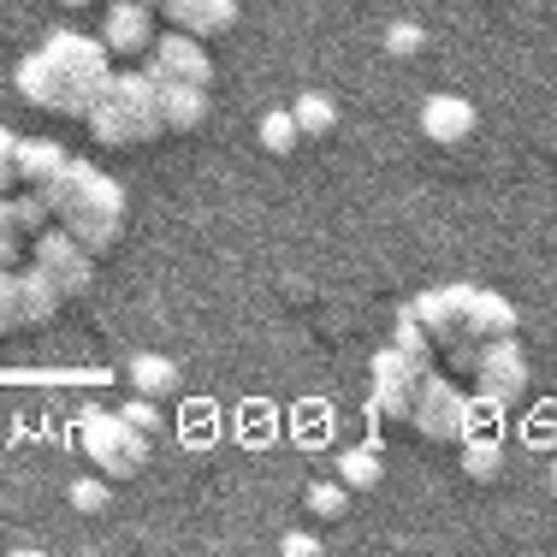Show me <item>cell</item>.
I'll list each match as a JSON object with an SVG mask.
<instances>
[{
  "label": "cell",
  "mask_w": 557,
  "mask_h": 557,
  "mask_svg": "<svg viewBox=\"0 0 557 557\" xmlns=\"http://www.w3.org/2000/svg\"><path fill=\"white\" fill-rule=\"evenodd\" d=\"M18 261V214H12V202H0V268H12Z\"/></svg>",
  "instance_id": "22"
},
{
  "label": "cell",
  "mask_w": 557,
  "mask_h": 557,
  "mask_svg": "<svg viewBox=\"0 0 557 557\" xmlns=\"http://www.w3.org/2000/svg\"><path fill=\"white\" fill-rule=\"evenodd\" d=\"M552 493H557V462H552Z\"/></svg>",
  "instance_id": "31"
},
{
  "label": "cell",
  "mask_w": 557,
  "mask_h": 557,
  "mask_svg": "<svg viewBox=\"0 0 557 557\" xmlns=\"http://www.w3.org/2000/svg\"><path fill=\"white\" fill-rule=\"evenodd\" d=\"M297 137H302V131H297V119H290V113H268V119H261V149H268V154H290V149H297Z\"/></svg>",
  "instance_id": "19"
},
{
  "label": "cell",
  "mask_w": 557,
  "mask_h": 557,
  "mask_svg": "<svg viewBox=\"0 0 557 557\" xmlns=\"http://www.w3.org/2000/svg\"><path fill=\"white\" fill-rule=\"evenodd\" d=\"M172 18H184L190 30H225L232 24V0H166Z\"/></svg>",
  "instance_id": "15"
},
{
  "label": "cell",
  "mask_w": 557,
  "mask_h": 557,
  "mask_svg": "<svg viewBox=\"0 0 557 557\" xmlns=\"http://www.w3.org/2000/svg\"><path fill=\"white\" fill-rule=\"evenodd\" d=\"M154 89H161V125L196 131L208 119V89L202 84H154Z\"/></svg>",
  "instance_id": "9"
},
{
  "label": "cell",
  "mask_w": 557,
  "mask_h": 557,
  "mask_svg": "<svg viewBox=\"0 0 557 557\" xmlns=\"http://www.w3.org/2000/svg\"><path fill=\"white\" fill-rule=\"evenodd\" d=\"M285 552L290 557H314V552H321V540H314V534H285Z\"/></svg>",
  "instance_id": "28"
},
{
  "label": "cell",
  "mask_w": 557,
  "mask_h": 557,
  "mask_svg": "<svg viewBox=\"0 0 557 557\" xmlns=\"http://www.w3.org/2000/svg\"><path fill=\"white\" fill-rule=\"evenodd\" d=\"M397 350H409L416 362H428V333H421L416 314H404V321H397Z\"/></svg>",
  "instance_id": "23"
},
{
  "label": "cell",
  "mask_w": 557,
  "mask_h": 557,
  "mask_svg": "<svg viewBox=\"0 0 557 557\" xmlns=\"http://www.w3.org/2000/svg\"><path fill=\"white\" fill-rule=\"evenodd\" d=\"M48 190H36V196H24V202H12V214H18V225H42L48 220Z\"/></svg>",
  "instance_id": "27"
},
{
  "label": "cell",
  "mask_w": 557,
  "mask_h": 557,
  "mask_svg": "<svg viewBox=\"0 0 557 557\" xmlns=\"http://www.w3.org/2000/svg\"><path fill=\"white\" fill-rule=\"evenodd\" d=\"M36 268H42V273L60 285V297H72V290L89 278L84 244H77L72 232H42V237H36Z\"/></svg>",
  "instance_id": "5"
},
{
  "label": "cell",
  "mask_w": 557,
  "mask_h": 557,
  "mask_svg": "<svg viewBox=\"0 0 557 557\" xmlns=\"http://www.w3.org/2000/svg\"><path fill=\"white\" fill-rule=\"evenodd\" d=\"M416 421L433 433V440H457V433H469V397L440 386V380H416Z\"/></svg>",
  "instance_id": "3"
},
{
  "label": "cell",
  "mask_w": 557,
  "mask_h": 557,
  "mask_svg": "<svg viewBox=\"0 0 557 557\" xmlns=\"http://www.w3.org/2000/svg\"><path fill=\"white\" fill-rule=\"evenodd\" d=\"M12 178H18V161H0V196L12 190Z\"/></svg>",
  "instance_id": "30"
},
{
  "label": "cell",
  "mask_w": 557,
  "mask_h": 557,
  "mask_svg": "<svg viewBox=\"0 0 557 557\" xmlns=\"http://www.w3.org/2000/svg\"><path fill=\"white\" fill-rule=\"evenodd\" d=\"M77 433H84V450L96 457L101 474H131L149 457V433H137L125 416H101V409H84L77 416Z\"/></svg>",
  "instance_id": "2"
},
{
  "label": "cell",
  "mask_w": 557,
  "mask_h": 557,
  "mask_svg": "<svg viewBox=\"0 0 557 557\" xmlns=\"http://www.w3.org/2000/svg\"><path fill=\"white\" fill-rule=\"evenodd\" d=\"M72 7H77V0H72Z\"/></svg>",
  "instance_id": "32"
},
{
  "label": "cell",
  "mask_w": 557,
  "mask_h": 557,
  "mask_svg": "<svg viewBox=\"0 0 557 557\" xmlns=\"http://www.w3.org/2000/svg\"><path fill=\"white\" fill-rule=\"evenodd\" d=\"M72 504L84 516H101V510H108V486H101V481H77L72 486Z\"/></svg>",
  "instance_id": "25"
},
{
  "label": "cell",
  "mask_w": 557,
  "mask_h": 557,
  "mask_svg": "<svg viewBox=\"0 0 557 557\" xmlns=\"http://www.w3.org/2000/svg\"><path fill=\"white\" fill-rule=\"evenodd\" d=\"M421 368H428V362H416V356H409V350H397V344L374 356V380H380V386H416V380H421Z\"/></svg>",
  "instance_id": "16"
},
{
  "label": "cell",
  "mask_w": 557,
  "mask_h": 557,
  "mask_svg": "<svg viewBox=\"0 0 557 557\" xmlns=\"http://www.w3.org/2000/svg\"><path fill=\"white\" fill-rule=\"evenodd\" d=\"M119 416H125L131 421V428H137V433H161V416H154V404H149V397H131V404L125 409H119Z\"/></svg>",
  "instance_id": "24"
},
{
  "label": "cell",
  "mask_w": 557,
  "mask_h": 557,
  "mask_svg": "<svg viewBox=\"0 0 557 557\" xmlns=\"http://www.w3.org/2000/svg\"><path fill=\"white\" fill-rule=\"evenodd\" d=\"M457 326H469L474 338H498V333H510V326H516V309L504 297H493V290H469V285H462Z\"/></svg>",
  "instance_id": "6"
},
{
  "label": "cell",
  "mask_w": 557,
  "mask_h": 557,
  "mask_svg": "<svg viewBox=\"0 0 557 557\" xmlns=\"http://www.w3.org/2000/svg\"><path fill=\"white\" fill-rule=\"evenodd\" d=\"M338 481L344 486H362V493H368V486H380V450H344V457H338Z\"/></svg>",
  "instance_id": "17"
},
{
  "label": "cell",
  "mask_w": 557,
  "mask_h": 557,
  "mask_svg": "<svg viewBox=\"0 0 557 557\" xmlns=\"http://www.w3.org/2000/svg\"><path fill=\"white\" fill-rule=\"evenodd\" d=\"M290 119H297V131L302 137H321V131H333V101L326 96H297V108H290Z\"/></svg>",
  "instance_id": "18"
},
{
  "label": "cell",
  "mask_w": 557,
  "mask_h": 557,
  "mask_svg": "<svg viewBox=\"0 0 557 557\" xmlns=\"http://www.w3.org/2000/svg\"><path fill=\"white\" fill-rule=\"evenodd\" d=\"M12 154H18V137H12L7 125H0V161H12Z\"/></svg>",
  "instance_id": "29"
},
{
  "label": "cell",
  "mask_w": 557,
  "mask_h": 557,
  "mask_svg": "<svg viewBox=\"0 0 557 557\" xmlns=\"http://www.w3.org/2000/svg\"><path fill=\"white\" fill-rule=\"evenodd\" d=\"M421 42H428V30H421V24H392V30H386V54H397V60H409Z\"/></svg>",
  "instance_id": "20"
},
{
  "label": "cell",
  "mask_w": 557,
  "mask_h": 557,
  "mask_svg": "<svg viewBox=\"0 0 557 557\" xmlns=\"http://www.w3.org/2000/svg\"><path fill=\"white\" fill-rule=\"evenodd\" d=\"M149 77H154V84H202L208 89V54L196 42H184V36H172V42L154 48Z\"/></svg>",
  "instance_id": "7"
},
{
  "label": "cell",
  "mask_w": 557,
  "mask_h": 557,
  "mask_svg": "<svg viewBox=\"0 0 557 557\" xmlns=\"http://www.w3.org/2000/svg\"><path fill=\"white\" fill-rule=\"evenodd\" d=\"M54 309H60V285H54V278H48L42 268L24 273V278H18V321L36 326V321H48Z\"/></svg>",
  "instance_id": "11"
},
{
  "label": "cell",
  "mask_w": 557,
  "mask_h": 557,
  "mask_svg": "<svg viewBox=\"0 0 557 557\" xmlns=\"http://www.w3.org/2000/svg\"><path fill=\"white\" fill-rule=\"evenodd\" d=\"M108 48L113 54H143L149 48V7L143 0H119L108 12Z\"/></svg>",
  "instance_id": "10"
},
{
  "label": "cell",
  "mask_w": 557,
  "mask_h": 557,
  "mask_svg": "<svg viewBox=\"0 0 557 557\" xmlns=\"http://www.w3.org/2000/svg\"><path fill=\"white\" fill-rule=\"evenodd\" d=\"M131 386H137L143 397L178 392V362H166V356H137V362H131Z\"/></svg>",
  "instance_id": "14"
},
{
  "label": "cell",
  "mask_w": 557,
  "mask_h": 557,
  "mask_svg": "<svg viewBox=\"0 0 557 557\" xmlns=\"http://www.w3.org/2000/svg\"><path fill=\"white\" fill-rule=\"evenodd\" d=\"M12 161H18V172L36 184V190H48V184H54L60 172H65L60 143H18V154H12Z\"/></svg>",
  "instance_id": "12"
},
{
  "label": "cell",
  "mask_w": 557,
  "mask_h": 557,
  "mask_svg": "<svg viewBox=\"0 0 557 557\" xmlns=\"http://www.w3.org/2000/svg\"><path fill=\"white\" fill-rule=\"evenodd\" d=\"M0 326H24L18 321V278L0 268Z\"/></svg>",
  "instance_id": "26"
},
{
  "label": "cell",
  "mask_w": 557,
  "mask_h": 557,
  "mask_svg": "<svg viewBox=\"0 0 557 557\" xmlns=\"http://www.w3.org/2000/svg\"><path fill=\"white\" fill-rule=\"evenodd\" d=\"M504 469V445L493 433H462V474L469 481H498Z\"/></svg>",
  "instance_id": "13"
},
{
  "label": "cell",
  "mask_w": 557,
  "mask_h": 557,
  "mask_svg": "<svg viewBox=\"0 0 557 557\" xmlns=\"http://www.w3.org/2000/svg\"><path fill=\"white\" fill-rule=\"evenodd\" d=\"M522 380H528V362H522V350H516V344L498 333V338L481 350V386H486V397H481V404L504 409V404L516 397V386H522Z\"/></svg>",
  "instance_id": "4"
},
{
  "label": "cell",
  "mask_w": 557,
  "mask_h": 557,
  "mask_svg": "<svg viewBox=\"0 0 557 557\" xmlns=\"http://www.w3.org/2000/svg\"><path fill=\"white\" fill-rule=\"evenodd\" d=\"M421 131H428L433 143H462L474 131V108L462 96H433L428 108H421Z\"/></svg>",
  "instance_id": "8"
},
{
  "label": "cell",
  "mask_w": 557,
  "mask_h": 557,
  "mask_svg": "<svg viewBox=\"0 0 557 557\" xmlns=\"http://www.w3.org/2000/svg\"><path fill=\"white\" fill-rule=\"evenodd\" d=\"M344 504H350V493H344L338 481H321V486L309 493V510H314V516H344Z\"/></svg>",
  "instance_id": "21"
},
{
  "label": "cell",
  "mask_w": 557,
  "mask_h": 557,
  "mask_svg": "<svg viewBox=\"0 0 557 557\" xmlns=\"http://www.w3.org/2000/svg\"><path fill=\"white\" fill-rule=\"evenodd\" d=\"M18 89L36 101V108L77 113V108H89V101L108 96V60H101L96 42L60 30L18 65Z\"/></svg>",
  "instance_id": "1"
}]
</instances>
